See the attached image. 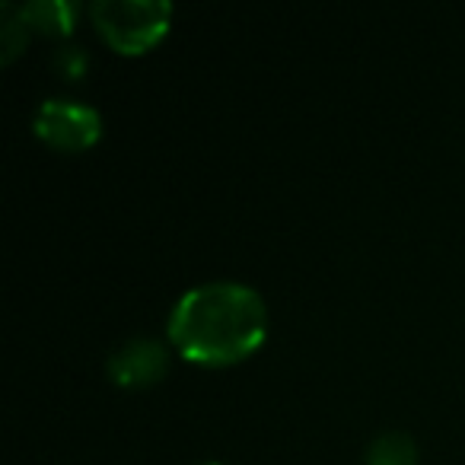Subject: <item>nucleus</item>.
<instances>
[{"instance_id":"nucleus-1","label":"nucleus","mask_w":465,"mask_h":465,"mask_svg":"<svg viewBox=\"0 0 465 465\" xmlns=\"http://www.w3.org/2000/svg\"><path fill=\"white\" fill-rule=\"evenodd\" d=\"M166 338L188 363L236 367L265 344L268 306L252 287L211 281L182 293L169 312Z\"/></svg>"},{"instance_id":"nucleus-2","label":"nucleus","mask_w":465,"mask_h":465,"mask_svg":"<svg viewBox=\"0 0 465 465\" xmlns=\"http://www.w3.org/2000/svg\"><path fill=\"white\" fill-rule=\"evenodd\" d=\"M99 39L124 58H137L160 45L173 26V4L166 0H96L90 7Z\"/></svg>"},{"instance_id":"nucleus-3","label":"nucleus","mask_w":465,"mask_h":465,"mask_svg":"<svg viewBox=\"0 0 465 465\" xmlns=\"http://www.w3.org/2000/svg\"><path fill=\"white\" fill-rule=\"evenodd\" d=\"M33 131L42 143L61 153L90 150L103 137V115L93 105L74 99H45L33 118Z\"/></svg>"},{"instance_id":"nucleus-4","label":"nucleus","mask_w":465,"mask_h":465,"mask_svg":"<svg viewBox=\"0 0 465 465\" xmlns=\"http://www.w3.org/2000/svg\"><path fill=\"white\" fill-rule=\"evenodd\" d=\"M109 380L118 389H150L156 382L166 380L169 373V348L156 338H131L118 351H112L109 363Z\"/></svg>"},{"instance_id":"nucleus-5","label":"nucleus","mask_w":465,"mask_h":465,"mask_svg":"<svg viewBox=\"0 0 465 465\" xmlns=\"http://www.w3.org/2000/svg\"><path fill=\"white\" fill-rule=\"evenodd\" d=\"M23 20L42 39H67L80 20V7L74 0H33L23 4Z\"/></svg>"},{"instance_id":"nucleus-6","label":"nucleus","mask_w":465,"mask_h":465,"mask_svg":"<svg viewBox=\"0 0 465 465\" xmlns=\"http://www.w3.org/2000/svg\"><path fill=\"white\" fill-rule=\"evenodd\" d=\"M363 465H418V446L408 433L389 430L370 443Z\"/></svg>"},{"instance_id":"nucleus-7","label":"nucleus","mask_w":465,"mask_h":465,"mask_svg":"<svg viewBox=\"0 0 465 465\" xmlns=\"http://www.w3.org/2000/svg\"><path fill=\"white\" fill-rule=\"evenodd\" d=\"M29 35L33 29L23 20V10L14 7V4H4L0 7V61L4 64H14L29 45Z\"/></svg>"},{"instance_id":"nucleus-8","label":"nucleus","mask_w":465,"mask_h":465,"mask_svg":"<svg viewBox=\"0 0 465 465\" xmlns=\"http://www.w3.org/2000/svg\"><path fill=\"white\" fill-rule=\"evenodd\" d=\"M52 64L64 80H84L86 71H90V58H86V52L84 48H74V45L61 48V52L54 54Z\"/></svg>"},{"instance_id":"nucleus-9","label":"nucleus","mask_w":465,"mask_h":465,"mask_svg":"<svg viewBox=\"0 0 465 465\" xmlns=\"http://www.w3.org/2000/svg\"><path fill=\"white\" fill-rule=\"evenodd\" d=\"M207 465H220V462H207Z\"/></svg>"}]
</instances>
